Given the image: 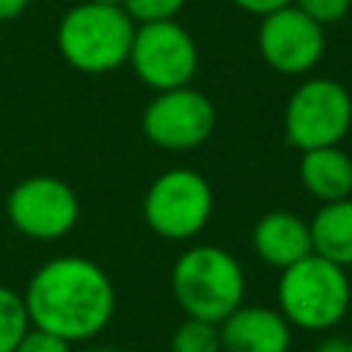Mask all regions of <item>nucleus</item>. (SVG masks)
Segmentation results:
<instances>
[{"instance_id": "1", "label": "nucleus", "mask_w": 352, "mask_h": 352, "mask_svg": "<svg viewBox=\"0 0 352 352\" xmlns=\"http://www.w3.org/2000/svg\"><path fill=\"white\" fill-rule=\"evenodd\" d=\"M25 305L30 324L63 341L99 336L116 314V286L110 275L85 256H55L28 280Z\"/></svg>"}, {"instance_id": "2", "label": "nucleus", "mask_w": 352, "mask_h": 352, "mask_svg": "<svg viewBox=\"0 0 352 352\" xmlns=\"http://www.w3.org/2000/svg\"><path fill=\"white\" fill-rule=\"evenodd\" d=\"M170 289L184 316L220 324L245 300V270L226 248L192 245L173 261Z\"/></svg>"}, {"instance_id": "3", "label": "nucleus", "mask_w": 352, "mask_h": 352, "mask_svg": "<svg viewBox=\"0 0 352 352\" xmlns=\"http://www.w3.org/2000/svg\"><path fill=\"white\" fill-rule=\"evenodd\" d=\"M135 28L124 8L85 0L60 16L55 44L72 69L82 74H110L126 63Z\"/></svg>"}, {"instance_id": "4", "label": "nucleus", "mask_w": 352, "mask_h": 352, "mask_svg": "<svg viewBox=\"0 0 352 352\" xmlns=\"http://www.w3.org/2000/svg\"><path fill=\"white\" fill-rule=\"evenodd\" d=\"M352 302V286L346 270L308 253L292 267L280 270L278 311L283 319L305 333H322L336 327Z\"/></svg>"}, {"instance_id": "5", "label": "nucleus", "mask_w": 352, "mask_h": 352, "mask_svg": "<svg viewBox=\"0 0 352 352\" xmlns=\"http://www.w3.org/2000/svg\"><path fill=\"white\" fill-rule=\"evenodd\" d=\"M352 129V94L333 77L302 80L283 110V135L289 146L308 151L338 146Z\"/></svg>"}, {"instance_id": "6", "label": "nucleus", "mask_w": 352, "mask_h": 352, "mask_svg": "<svg viewBox=\"0 0 352 352\" xmlns=\"http://www.w3.org/2000/svg\"><path fill=\"white\" fill-rule=\"evenodd\" d=\"M214 209L209 182L192 168L162 170L143 195L146 226L170 242H187L198 236Z\"/></svg>"}, {"instance_id": "7", "label": "nucleus", "mask_w": 352, "mask_h": 352, "mask_svg": "<svg viewBox=\"0 0 352 352\" xmlns=\"http://www.w3.org/2000/svg\"><path fill=\"white\" fill-rule=\"evenodd\" d=\"M126 63L154 94L184 88L198 72V44L176 19L143 22L135 28Z\"/></svg>"}, {"instance_id": "8", "label": "nucleus", "mask_w": 352, "mask_h": 352, "mask_svg": "<svg viewBox=\"0 0 352 352\" xmlns=\"http://www.w3.org/2000/svg\"><path fill=\"white\" fill-rule=\"evenodd\" d=\"M6 217L22 236L52 242L77 226L80 198L74 187L58 176H28L6 195Z\"/></svg>"}, {"instance_id": "9", "label": "nucleus", "mask_w": 352, "mask_h": 352, "mask_svg": "<svg viewBox=\"0 0 352 352\" xmlns=\"http://www.w3.org/2000/svg\"><path fill=\"white\" fill-rule=\"evenodd\" d=\"M214 104L212 99L192 88H170L154 94L140 116V129L148 143L165 151H190L209 140L214 132Z\"/></svg>"}, {"instance_id": "10", "label": "nucleus", "mask_w": 352, "mask_h": 352, "mask_svg": "<svg viewBox=\"0 0 352 352\" xmlns=\"http://www.w3.org/2000/svg\"><path fill=\"white\" fill-rule=\"evenodd\" d=\"M258 52L278 74H308L324 55V28L305 16L294 3L261 16Z\"/></svg>"}, {"instance_id": "11", "label": "nucleus", "mask_w": 352, "mask_h": 352, "mask_svg": "<svg viewBox=\"0 0 352 352\" xmlns=\"http://www.w3.org/2000/svg\"><path fill=\"white\" fill-rule=\"evenodd\" d=\"M223 352H289L292 324L278 308L239 305L220 324Z\"/></svg>"}, {"instance_id": "12", "label": "nucleus", "mask_w": 352, "mask_h": 352, "mask_svg": "<svg viewBox=\"0 0 352 352\" xmlns=\"http://www.w3.org/2000/svg\"><path fill=\"white\" fill-rule=\"evenodd\" d=\"M250 242H253L256 256L267 267H275V270H286L294 261L314 253L308 220H302L300 214L289 209L264 212L250 231Z\"/></svg>"}, {"instance_id": "13", "label": "nucleus", "mask_w": 352, "mask_h": 352, "mask_svg": "<svg viewBox=\"0 0 352 352\" xmlns=\"http://www.w3.org/2000/svg\"><path fill=\"white\" fill-rule=\"evenodd\" d=\"M300 182L319 204L352 195V157L341 146L300 151Z\"/></svg>"}, {"instance_id": "14", "label": "nucleus", "mask_w": 352, "mask_h": 352, "mask_svg": "<svg viewBox=\"0 0 352 352\" xmlns=\"http://www.w3.org/2000/svg\"><path fill=\"white\" fill-rule=\"evenodd\" d=\"M314 253L338 264L352 267V195L341 201H327L308 220Z\"/></svg>"}, {"instance_id": "15", "label": "nucleus", "mask_w": 352, "mask_h": 352, "mask_svg": "<svg viewBox=\"0 0 352 352\" xmlns=\"http://www.w3.org/2000/svg\"><path fill=\"white\" fill-rule=\"evenodd\" d=\"M30 327L25 297L8 286H0V352H14Z\"/></svg>"}, {"instance_id": "16", "label": "nucleus", "mask_w": 352, "mask_h": 352, "mask_svg": "<svg viewBox=\"0 0 352 352\" xmlns=\"http://www.w3.org/2000/svg\"><path fill=\"white\" fill-rule=\"evenodd\" d=\"M170 352H223L220 327L214 322L187 316L170 338Z\"/></svg>"}, {"instance_id": "17", "label": "nucleus", "mask_w": 352, "mask_h": 352, "mask_svg": "<svg viewBox=\"0 0 352 352\" xmlns=\"http://www.w3.org/2000/svg\"><path fill=\"white\" fill-rule=\"evenodd\" d=\"M184 6L187 0H124V11L132 16L135 25L176 19Z\"/></svg>"}, {"instance_id": "18", "label": "nucleus", "mask_w": 352, "mask_h": 352, "mask_svg": "<svg viewBox=\"0 0 352 352\" xmlns=\"http://www.w3.org/2000/svg\"><path fill=\"white\" fill-rule=\"evenodd\" d=\"M292 3L305 16H311L314 22H319L322 28L341 22L349 14V8H352V0H292Z\"/></svg>"}, {"instance_id": "19", "label": "nucleus", "mask_w": 352, "mask_h": 352, "mask_svg": "<svg viewBox=\"0 0 352 352\" xmlns=\"http://www.w3.org/2000/svg\"><path fill=\"white\" fill-rule=\"evenodd\" d=\"M14 352H74V349L60 336L47 333V330H38V327H30L25 333V338L16 344Z\"/></svg>"}, {"instance_id": "20", "label": "nucleus", "mask_w": 352, "mask_h": 352, "mask_svg": "<svg viewBox=\"0 0 352 352\" xmlns=\"http://www.w3.org/2000/svg\"><path fill=\"white\" fill-rule=\"evenodd\" d=\"M231 3H234L236 8L253 14V16H267V14H272V11L283 8V6H289L292 0H231Z\"/></svg>"}, {"instance_id": "21", "label": "nucleus", "mask_w": 352, "mask_h": 352, "mask_svg": "<svg viewBox=\"0 0 352 352\" xmlns=\"http://www.w3.org/2000/svg\"><path fill=\"white\" fill-rule=\"evenodd\" d=\"M311 352H352V338H346V336H330V338L319 341Z\"/></svg>"}, {"instance_id": "22", "label": "nucleus", "mask_w": 352, "mask_h": 352, "mask_svg": "<svg viewBox=\"0 0 352 352\" xmlns=\"http://www.w3.org/2000/svg\"><path fill=\"white\" fill-rule=\"evenodd\" d=\"M30 0H0V22H11L28 11Z\"/></svg>"}, {"instance_id": "23", "label": "nucleus", "mask_w": 352, "mask_h": 352, "mask_svg": "<svg viewBox=\"0 0 352 352\" xmlns=\"http://www.w3.org/2000/svg\"><path fill=\"white\" fill-rule=\"evenodd\" d=\"M91 3H99V6H118V8H124V0H91Z\"/></svg>"}, {"instance_id": "24", "label": "nucleus", "mask_w": 352, "mask_h": 352, "mask_svg": "<svg viewBox=\"0 0 352 352\" xmlns=\"http://www.w3.org/2000/svg\"><path fill=\"white\" fill-rule=\"evenodd\" d=\"M80 352H118V349H107V346H91V349H80Z\"/></svg>"}]
</instances>
